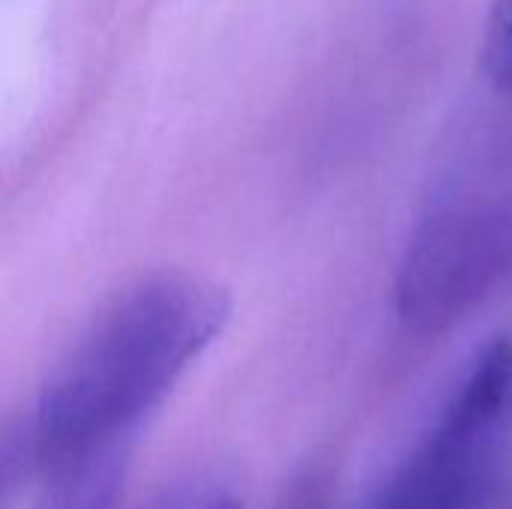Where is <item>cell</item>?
<instances>
[{
    "label": "cell",
    "instance_id": "obj_4",
    "mask_svg": "<svg viewBox=\"0 0 512 509\" xmlns=\"http://www.w3.org/2000/svg\"><path fill=\"white\" fill-rule=\"evenodd\" d=\"M123 480L126 447L81 456L42 477L36 509H120Z\"/></svg>",
    "mask_w": 512,
    "mask_h": 509
},
{
    "label": "cell",
    "instance_id": "obj_3",
    "mask_svg": "<svg viewBox=\"0 0 512 509\" xmlns=\"http://www.w3.org/2000/svg\"><path fill=\"white\" fill-rule=\"evenodd\" d=\"M510 279L512 198H450L408 237L393 285L396 315L411 333L438 336L471 318Z\"/></svg>",
    "mask_w": 512,
    "mask_h": 509
},
{
    "label": "cell",
    "instance_id": "obj_2",
    "mask_svg": "<svg viewBox=\"0 0 512 509\" xmlns=\"http://www.w3.org/2000/svg\"><path fill=\"white\" fill-rule=\"evenodd\" d=\"M512 477V342L486 345L366 509H492Z\"/></svg>",
    "mask_w": 512,
    "mask_h": 509
},
{
    "label": "cell",
    "instance_id": "obj_1",
    "mask_svg": "<svg viewBox=\"0 0 512 509\" xmlns=\"http://www.w3.org/2000/svg\"><path fill=\"white\" fill-rule=\"evenodd\" d=\"M228 294L198 276L156 273L114 297L48 375L18 420L39 477L72 459L126 447L189 366L222 336Z\"/></svg>",
    "mask_w": 512,
    "mask_h": 509
},
{
    "label": "cell",
    "instance_id": "obj_5",
    "mask_svg": "<svg viewBox=\"0 0 512 509\" xmlns=\"http://www.w3.org/2000/svg\"><path fill=\"white\" fill-rule=\"evenodd\" d=\"M144 509H246V504L228 480L201 474L168 486Z\"/></svg>",
    "mask_w": 512,
    "mask_h": 509
},
{
    "label": "cell",
    "instance_id": "obj_6",
    "mask_svg": "<svg viewBox=\"0 0 512 509\" xmlns=\"http://www.w3.org/2000/svg\"><path fill=\"white\" fill-rule=\"evenodd\" d=\"M483 66L492 84L512 96V0H492L483 36Z\"/></svg>",
    "mask_w": 512,
    "mask_h": 509
}]
</instances>
